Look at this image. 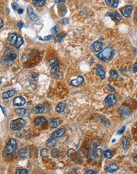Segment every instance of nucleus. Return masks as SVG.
I'll use <instances>...</instances> for the list:
<instances>
[{"label": "nucleus", "mask_w": 137, "mask_h": 174, "mask_svg": "<svg viewBox=\"0 0 137 174\" xmlns=\"http://www.w3.org/2000/svg\"><path fill=\"white\" fill-rule=\"evenodd\" d=\"M16 149H17V142L14 139H10L8 142L7 146L3 150V156L5 158H9Z\"/></svg>", "instance_id": "obj_1"}, {"label": "nucleus", "mask_w": 137, "mask_h": 174, "mask_svg": "<svg viewBox=\"0 0 137 174\" xmlns=\"http://www.w3.org/2000/svg\"><path fill=\"white\" fill-rule=\"evenodd\" d=\"M114 51L111 47H106L97 55L99 59L102 62H107L113 56Z\"/></svg>", "instance_id": "obj_2"}, {"label": "nucleus", "mask_w": 137, "mask_h": 174, "mask_svg": "<svg viewBox=\"0 0 137 174\" xmlns=\"http://www.w3.org/2000/svg\"><path fill=\"white\" fill-rule=\"evenodd\" d=\"M26 125V122L23 119L14 120L10 123V128L13 130H19L24 128Z\"/></svg>", "instance_id": "obj_3"}, {"label": "nucleus", "mask_w": 137, "mask_h": 174, "mask_svg": "<svg viewBox=\"0 0 137 174\" xmlns=\"http://www.w3.org/2000/svg\"><path fill=\"white\" fill-rule=\"evenodd\" d=\"M118 113L121 117H127L131 115V110L128 106H122L119 108Z\"/></svg>", "instance_id": "obj_4"}, {"label": "nucleus", "mask_w": 137, "mask_h": 174, "mask_svg": "<svg viewBox=\"0 0 137 174\" xmlns=\"http://www.w3.org/2000/svg\"><path fill=\"white\" fill-rule=\"evenodd\" d=\"M105 101L107 107H112V106L116 104V103H117V100H116L114 95L112 94H110L108 95L106 98L105 101Z\"/></svg>", "instance_id": "obj_5"}, {"label": "nucleus", "mask_w": 137, "mask_h": 174, "mask_svg": "<svg viewBox=\"0 0 137 174\" xmlns=\"http://www.w3.org/2000/svg\"><path fill=\"white\" fill-rule=\"evenodd\" d=\"M133 10V6L131 5H127L125 6L121 10L122 15L125 17H128L131 15Z\"/></svg>", "instance_id": "obj_6"}, {"label": "nucleus", "mask_w": 137, "mask_h": 174, "mask_svg": "<svg viewBox=\"0 0 137 174\" xmlns=\"http://www.w3.org/2000/svg\"><path fill=\"white\" fill-rule=\"evenodd\" d=\"M103 46L104 45H103V43L102 42L99 41H97L92 44V49L94 52H99L103 48Z\"/></svg>", "instance_id": "obj_7"}, {"label": "nucleus", "mask_w": 137, "mask_h": 174, "mask_svg": "<svg viewBox=\"0 0 137 174\" xmlns=\"http://www.w3.org/2000/svg\"><path fill=\"white\" fill-rule=\"evenodd\" d=\"M27 13H28V16H29L30 18L32 21L37 22L39 20V17H38L35 14L34 12L33 8H32L31 6H28V7L27 8Z\"/></svg>", "instance_id": "obj_8"}, {"label": "nucleus", "mask_w": 137, "mask_h": 174, "mask_svg": "<svg viewBox=\"0 0 137 174\" xmlns=\"http://www.w3.org/2000/svg\"><path fill=\"white\" fill-rule=\"evenodd\" d=\"M13 103L14 105L20 107V106H23L24 104H25V100L24 98L20 97V96H18V97H16L13 100Z\"/></svg>", "instance_id": "obj_9"}, {"label": "nucleus", "mask_w": 137, "mask_h": 174, "mask_svg": "<svg viewBox=\"0 0 137 174\" xmlns=\"http://www.w3.org/2000/svg\"><path fill=\"white\" fill-rule=\"evenodd\" d=\"M65 129L61 128L59 129L58 130H56L55 132H54L52 134V136L51 137L53 138H61V136H63V135L65 134Z\"/></svg>", "instance_id": "obj_10"}, {"label": "nucleus", "mask_w": 137, "mask_h": 174, "mask_svg": "<svg viewBox=\"0 0 137 174\" xmlns=\"http://www.w3.org/2000/svg\"><path fill=\"white\" fill-rule=\"evenodd\" d=\"M83 81H84V79L82 76H79V77H77L76 79H74V80H73V81H71V84L72 85H73V86L78 87V86H79V85H80L83 82Z\"/></svg>", "instance_id": "obj_11"}, {"label": "nucleus", "mask_w": 137, "mask_h": 174, "mask_svg": "<svg viewBox=\"0 0 137 174\" xmlns=\"http://www.w3.org/2000/svg\"><path fill=\"white\" fill-rule=\"evenodd\" d=\"M96 74L97 75L99 76L102 79H104L106 77V72L104 70V69H102V68L101 67V66H99L98 67H97V69H96Z\"/></svg>", "instance_id": "obj_12"}, {"label": "nucleus", "mask_w": 137, "mask_h": 174, "mask_svg": "<svg viewBox=\"0 0 137 174\" xmlns=\"http://www.w3.org/2000/svg\"><path fill=\"white\" fill-rule=\"evenodd\" d=\"M118 168L119 167L118 165H115V164H111L109 167L105 168V171L107 173H113V172H116Z\"/></svg>", "instance_id": "obj_13"}, {"label": "nucleus", "mask_w": 137, "mask_h": 174, "mask_svg": "<svg viewBox=\"0 0 137 174\" xmlns=\"http://www.w3.org/2000/svg\"><path fill=\"white\" fill-rule=\"evenodd\" d=\"M105 1L108 6L113 8H116L118 6L119 0H105Z\"/></svg>", "instance_id": "obj_14"}, {"label": "nucleus", "mask_w": 137, "mask_h": 174, "mask_svg": "<svg viewBox=\"0 0 137 174\" xmlns=\"http://www.w3.org/2000/svg\"><path fill=\"white\" fill-rule=\"evenodd\" d=\"M109 15H108V16H110V17H111L112 19L117 20V21H118V22H120L121 20H122V19H123L122 16L121 15L119 14L118 12H113V13H109Z\"/></svg>", "instance_id": "obj_15"}, {"label": "nucleus", "mask_w": 137, "mask_h": 174, "mask_svg": "<svg viewBox=\"0 0 137 174\" xmlns=\"http://www.w3.org/2000/svg\"><path fill=\"white\" fill-rule=\"evenodd\" d=\"M28 150L26 148H22L18 151V156L20 158H25L27 156Z\"/></svg>", "instance_id": "obj_16"}, {"label": "nucleus", "mask_w": 137, "mask_h": 174, "mask_svg": "<svg viewBox=\"0 0 137 174\" xmlns=\"http://www.w3.org/2000/svg\"><path fill=\"white\" fill-rule=\"evenodd\" d=\"M46 120L45 118L43 117H37L35 120L34 123L37 126H40L46 123Z\"/></svg>", "instance_id": "obj_17"}, {"label": "nucleus", "mask_w": 137, "mask_h": 174, "mask_svg": "<svg viewBox=\"0 0 137 174\" xmlns=\"http://www.w3.org/2000/svg\"><path fill=\"white\" fill-rule=\"evenodd\" d=\"M15 94V90H10L8 91V92H5L4 93H3L2 97L4 99H8L12 98V96H13Z\"/></svg>", "instance_id": "obj_18"}, {"label": "nucleus", "mask_w": 137, "mask_h": 174, "mask_svg": "<svg viewBox=\"0 0 137 174\" xmlns=\"http://www.w3.org/2000/svg\"><path fill=\"white\" fill-rule=\"evenodd\" d=\"M44 111V108L43 105L39 104L33 108V111L35 114L43 113Z\"/></svg>", "instance_id": "obj_19"}, {"label": "nucleus", "mask_w": 137, "mask_h": 174, "mask_svg": "<svg viewBox=\"0 0 137 174\" xmlns=\"http://www.w3.org/2000/svg\"><path fill=\"white\" fill-rule=\"evenodd\" d=\"M58 120L56 119H50L49 122V126L51 128H56L58 126Z\"/></svg>", "instance_id": "obj_20"}, {"label": "nucleus", "mask_w": 137, "mask_h": 174, "mask_svg": "<svg viewBox=\"0 0 137 174\" xmlns=\"http://www.w3.org/2000/svg\"><path fill=\"white\" fill-rule=\"evenodd\" d=\"M17 39V35L16 34L13 33V34H9L8 38V42L10 43V44H15Z\"/></svg>", "instance_id": "obj_21"}, {"label": "nucleus", "mask_w": 137, "mask_h": 174, "mask_svg": "<svg viewBox=\"0 0 137 174\" xmlns=\"http://www.w3.org/2000/svg\"><path fill=\"white\" fill-rule=\"evenodd\" d=\"M65 108H66V104H65V103H61L57 105L56 108V111L58 113H62L65 111Z\"/></svg>", "instance_id": "obj_22"}, {"label": "nucleus", "mask_w": 137, "mask_h": 174, "mask_svg": "<svg viewBox=\"0 0 137 174\" xmlns=\"http://www.w3.org/2000/svg\"><path fill=\"white\" fill-rule=\"evenodd\" d=\"M15 113L17 115H20V116H25L27 114V110L25 108H17V109L15 110Z\"/></svg>", "instance_id": "obj_23"}, {"label": "nucleus", "mask_w": 137, "mask_h": 174, "mask_svg": "<svg viewBox=\"0 0 137 174\" xmlns=\"http://www.w3.org/2000/svg\"><path fill=\"white\" fill-rule=\"evenodd\" d=\"M56 143V141L55 138H51L47 140V142H46V146L49 148H52L55 146Z\"/></svg>", "instance_id": "obj_24"}, {"label": "nucleus", "mask_w": 137, "mask_h": 174, "mask_svg": "<svg viewBox=\"0 0 137 174\" xmlns=\"http://www.w3.org/2000/svg\"><path fill=\"white\" fill-rule=\"evenodd\" d=\"M32 3L34 5L39 7H41V6H44L46 5V1L45 0H33Z\"/></svg>", "instance_id": "obj_25"}, {"label": "nucleus", "mask_w": 137, "mask_h": 174, "mask_svg": "<svg viewBox=\"0 0 137 174\" xmlns=\"http://www.w3.org/2000/svg\"><path fill=\"white\" fill-rule=\"evenodd\" d=\"M66 35V34L64 33V32H61V33L57 35V36H56L55 39V41L57 42V43H60V42H61L62 40L65 37Z\"/></svg>", "instance_id": "obj_26"}, {"label": "nucleus", "mask_w": 137, "mask_h": 174, "mask_svg": "<svg viewBox=\"0 0 137 174\" xmlns=\"http://www.w3.org/2000/svg\"><path fill=\"white\" fill-rule=\"evenodd\" d=\"M77 154H78V157H80V158H85V156H87V150L85 149L82 148V149L78 150Z\"/></svg>", "instance_id": "obj_27"}, {"label": "nucleus", "mask_w": 137, "mask_h": 174, "mask_svg": "<svg viewBox=\"0 0 137 174\" xmlns=\"http://www.w3.org/2000/svg\"><path fill=\"white\" fill-rule=\"evenodd\" d=\"M23 43H24V39L21 37H17V39L16 40L15 43L16 48L18 49L22 46V44H23Z\"/></svg>", "instance_id": "obj_28"}, {"label": "nucleus", "mask_w": 137, "mask_h": 174, "mask_svg": "<svg viewBox=\"0 0 137 174\" xmlns=\"http://www.w3.org/2000/svg\"><path fill=\"white\" fill-rule=\"evenodd\" d=\"M51 154L52 157L56 158H58L59 156V154H60V151H59V149L55 148V149H52V151H51Z\"/></svg>", "instance_id": "obj_29"}, {"label": "nucleus", "mask_w": 137, "mask_h": 174, "mask_svg": "<svg viewBox=\"0 0 137 174\" xmlns=\"http://www.w3.org/2000/svg\"><path fill=\"white\" fill-rule=\"evenodd\" d=\"M40 155L43 158H48L49 157V150L47 149H43L40 151Z\"/></svg>", "instance_id": "obj_30"}, {"label": "nucleus", "mask_w": 137, "mask_h": 174, "mask_svg": "<svg viewBox=\"0 0 137 174\" xmlns=\"http://www.w3.org/2000/svg\"><path fill=\"white\" fill-rule=\"evenodd\" d=\"M49 65L51 66H55V65H59V60L57 58H52L49 62Z\"/></svg>", "instance_id": "obj_31"}, {"label": "nucleus", "mask_w": 137, "mask_h": 174, "mask_svg": "<svg viewBox=\"0 0 137 174\" xmlns=\"http://www.w3.org/2000/svg\"><path fill=\"white\" fill-rule=\"evenodd\" d=\"M59 65H55V66H51V73H52V74H55V73L58 72H59Z\"/></svg>", "instance_id": "obj_32"}, {"label": "nucleus", "mask_w": 137, "mask_h": 174, "mask_svg": "<svg viewBox=\"0 0 137 174\" xmlns=\"http://www.w3.org/2000/svg\"><path fill=\"white\" fill-rule=\"evenodd\" d=\"M110 77L111 78H114V79H118L119 78V74L118 73L117 71L116 70H111L110 72Z\"/></svg>", "instance_id": "obj_33"}, {"label": "nucleus", "mask_w": 137, "mask_h": 174, "mask_svg": "<svg viewBox=\"0 0 137 174\" xmlns=\"http://www.w3.org/2000/svg\"><path fill=\"white\" fill-rule=\"evenodd\" d=\"M16 58H17V55L15 53L9 54L7 57V60L9 61H13V60H15Z\"/></svg>", "instance_id": "obj_34"}, {"label": "nucleus", "mask_w": 137, "mask_h": 174, "mask_svg": "<svg viewBox=\"0 0 137 174\" xmlns=\"http://www.w3.org/2000/svg\"><path fill=\"white\" fill-rule=\"evenodd\" d=\"M16 173L17 174H27L28 171L25 169H20L16 171Z\"/></svg>", "instance_id": "obj_35"}, {"label": "nucleus", "mask_w": 137, "mask_h": 174, "mask_svg": "<svg viewBox=\"0 0 137 174\" xmlns=\"http://www.w3.org/2000/svg\"><path fill=\"white\" fill-rule=\"evenodd\" d=\"M104 156L107 158H111V150H106V151H104Z\"/></svg>", "instance_id": "obj_36"}, {"label": "nucleus", "mask_w": 137, "mask_h": 174, "mask_svg": "<svg viewBox=\"0 0 137 174\" xmlns=\"http://www.w3.org/2000/svg\"><path fill=\"white\" fill-rule=\"evenodd\" d=\"M39 39H40V40H42V41H49V40H51V39H52V36L51 35V36H46L44 38H41L40 37H39Z\"/></svg>", "instance_id": "obj_37"}, {"label": "nucleus", "mask_w": 137, "mask_h": 174, "mask_svg": "<svg viewBox=\"0 0 137 174\" xmlns=\"http://www.w3.org/2000/svg\"><path fill=\"white\" fill-rule=\"evenodd\" d=\"M122 143H123V148H126V147L127 146V144H128V141H127V139L125 138H123L122 139Z\"/></svg>", "instance_id": "obj_38"}, {"label": "nucleus", "mask_w": 137, "mask_h": 174, "mask_svg": "<svg viewBox=\"0 0 137 174\" xmlns=\"http://www.w3.org/2000/svg\"><path fill=\"white\" fill-rule=\"evenodd\" d=\"M125 129H126V126H123V127H121L119 130L118 131V134H122L123 132H124V130H125Z\"/></svg>", "instance_id": "obj_39"}, {"label": "nucleus", "mask_w": 137, "mask_h": 174, "mask_svg": "<svg viewBox=\"0 0 137 174\" xmlns=\"http://www.w3.org/2000/svg\"><path fill=\"white\" fill-rule=\"evenodd\" d=\"M12 8L14 10H18L19 9V6L18 5H17L16 3H12Z\"/></svg>", "instance_id": "obj_40"}, {"label": "nucleus", "mask_w": 137, "mask_h": 174, "mask_svg": "<svg viewBox=\"0 0 137 174\" xmlns=\"http://www.w3.org/2000/svg\"><path fill=\"white\" fill-rule=\"evenodd\" d=\"M69 23V20L68 18H64L63 20H61V24H63V25H66Z\"/></svg>", "instance_id": "obj_41"}, {"label": "nucleus", "mask_w": 137, "mask_h": 174, "mask_svg": "<svg viewBox=\"0 0 137 174\" xmlns=\"http://www.w3.org/2000/svg\"><path fill=\"white\" fill-rule=\"evenodd\" d=\"M34 73H33V74L30 75V77H29V78L30 79L31 81H36L37 79V75L36 76H34Z\"/></svg>", "instance_id": "obj_42"}, {"label": "nucleus", "mask_w": 137, "mask_h": 174, "mask_svg": "<svg viewBox=\"0 0 137 174\" xmlns=\"http://www.w3.org/2000/svg\"><path fill=\"white\" fill-rule=\"evenodd\" d=\"M85 174H97V172H95L93 170H88L85 173Z\"/></svg>", "instance_id": "obj_43"}, {"label": "nucleus", "mask_w": 137, "mask_h": 174, "mask_svg": "<svg viewBox=\"0 0 137 174\" xmlns=\"http://www.w3.org/2000/svg\"><path fill=\"white\" fill-rule=\"evenodd\" d=\"M17 25H18V27L21 29V28H22L23 25H24V23H23L22 21H19L18 22V24H17Z\"/></svg>", "instance_id": "obj_44"}, {"label": "nucleus", "mask_w": 137, "mask_h": 174, "mask_svg": "<svg viewBox=\"0 0 137 174\" xmlns=\"http://www.w3.org/2000/svg\"><path fill=\"white\" fill-rule=\"evenodd\" d=\"M56 26H55L53 28H51V32H52V34H55L56 33Z\"/></svg>", "instance_id": "obj_45"}, {"label": "nucleus", "mask_w": 137, "mask_h": 174, "mask_svg": "<svg viewBox=\"0 0 137 174\" xmlns=\"http://www.w3.org/2000/svg\"><path fill=\"white\" fill-rule=\"evenodd\" d=\"M137 63H135V65H133V72L135 73H136L137 72Z\"/></svg>", "instance_id": "obj_46"}, {"label": "nucleus", "mask_w": 137, "mask_h": 174, "mask_svg": "<svg viewBox=\"0 0 137 174\" xmlns=\"http://www.w3.org/2000/svg\"><path fill=\"white\" fill-rule=\"evenodd\" d=\"M3 25V22L2 19L0 18V28H1Z\"/></svg>", "instance_id": "obj_47"}, {"label": "nucleus", "mask_w": 137, "mask_h": 174, "mask_svg": "<svg viewBox=\"0 0 137 174\" xmlns=\"http://www.w3.org/2000/svg\"><path fill=\"white\" fill-rule=\"evenodd\" d=\"M23 12H24V9H23L19 8L18 9V13H19V14H21V13H22Z\"/></svg>", "instance_id": "obj_48"}, {"label": "nucleus", "mask_w": 137, "mask_h": 174, "mask_svg": "<svg viewBox=\"0 0 137 174\" xmlns=\"http://www.w3.org/2000/svg\"><path fill=\"white\" fill-rule=\"evenodd\" d=\"M108 88H109L110 89H111V91H114V88H112V87H111V85H109V84H108Z\"/></svg>", "instance_id": "obj_49"}, {"label": "nucleus", "mask_w": 137, "mask_h": 174, "mask_svg": "<svg viewBox=\"0 0 137 174\" xmlns=\"http://www.w3.org/2000/svg\"><path fill=\"white\" fill-rule=\"evenodd\" d=\"M0 107H1V109L3 110V113H4V114H5V115H6V112H5V108H3L2 107H1V106H0Z\"/></svg>", "instance_id": "obj_50"}, {"label": "nucleus", "mask_w": 137, "mask_h": 174, "mask_svg": "<svg viewBox=\"0 0 137 174\" xmlns=\"http://www.w3.org/2000/svg\"><path fill=\"white\" fill-rule=\"evenodd\" d=\"M136 13H137V12L136 11V12H135V21H136V20H137V18H136Z\"/></svg>", "instance_id": "obj_51"}, {"label": "nucleus", "mask_w": 137, "mask_h": 174, "mask_svg": "<svg viewBox=\"0 0 137 174\" xmlns=\"http://www.w3.org/2000/svg\"><path fill=\"white\" fill-rule=\"evenodd\" d=\"M56 2L58 3H63V2H65V0H58V1H56Z\"/></svg>", "instance_id": "obj_52"}, {"label": "nucleus", "mask_w": 137, "mask_h": 174, "mask_svg": "<svg viewBox=\"0 0 137 174\" xmlns=\"http://www.w3.org/2000/svg\"><path fill=\"white\" fill-rule=\"evenodd\" d=\"M134 160H135V162H136V161H137V160H136V156H135V158H134Z\"/></svg>", "instance_id": "obj_53"}, {"label": "nucleus", "mask_w": 137, "mask_h": 174, "mask_svg": "<svg viewBox=\"0 0 137 174\" xmlns=\"http://www.w3.org/2000/svg\"><path fill=\"white\" fill-rule=\"evenodd\" d=\"M1 9H2V7H1V5H0V12H1Z\"/></svg>", "instance_id": "obj_54"}]
</instances>
